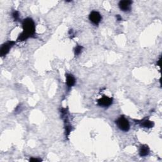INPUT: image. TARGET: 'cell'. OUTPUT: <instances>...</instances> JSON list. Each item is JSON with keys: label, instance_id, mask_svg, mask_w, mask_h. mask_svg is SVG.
Listing matches in <instances>:
<instances>
[{"label": "cell", "instance_id": "1", "mask_svg": "<svg viewBox=\"0 0 162 162\" xmlns=\"http://www.w3.org/2000/svg\"><path fill=\"white\" fill-rule=\"evenodd\" d=\"M23 32L19 35L17 41H24L30 38H34L36 33V26L34 20L26 18L22 22Z\"/></svg>", "mask_w": 162, "mask_h": 162}, {"label": "cell", "instance_id": "2", "mask_svg": "<svg viewBox=\"0 0 162 162\" xmlns=\"http://www.w3.org/2000/svg\"><path fill=\"white\" fill-rule=\"evenodd\" d=\"M116 124L121 131L127 132L130 129V124L124 116H121L116 121Z\"/></svg>", "mask_w": 162, "mask_h": 162}, {"label": "cell", "instance_id": "3", "mask_svg": "<svg viewBox=\"0 0 162 162\" xmlns=\"http://www.w3.org/2000/svg\"><path fill=\"white\" fill-rule=\"evenodd\" d=\"M15 44H16L15 41H9L4 43L3 45H2L1 49H0V55H1L2 57L6 56L9 53L11 48H12Z\"/></svg>", "mask_w": 162, "mask_h": 162}, {"label": "cell", "instance_id": "4", "mask_svg": "<svg viewBox=\"0 0 162 162\" xmlns=\"http://www.w3.org/2000/svg\"><path fill=\"white\" fill-rule=\"evenodd\" d=\"M98 105L103 108H108L113 103V98L107 96H103L101 98L98 100Z\"/></svg>", "mask_w": 162, "mask_h": 162}, {"label": "cell", "instance_id": "5", "mask_svg": "<svg viewBox=\"0 0 162 162\" xmlns=\"http://www.w3.org/2000/svg\"><path fill=\"white\" fill-rule=\"evenodd\" d=\"M89 18L94 25L98 26L102 20V17L98 12H97V11H93L89 15Z\"/></svg>", "mask_w": 162, "mask_h": 162}, {"label": "cell", "instance_id": "6", "mask_svg": "<svg viewBox=\"0 0 162 162\" xmlns=\"http://www.w3.org/2000/svg\"><path fill=\"white\" fill-rule=\"evenodd\" d=\"M132 4V1H129V0H125V1H121L118 3V6L120 9L124 12H127L131 11V6Z\"/></svg>", "mask_w": 162, "mask_h": 162}, {"label": "cell", "instance_id": "7", "mask_svg": "<svg viewBox=\"0 0 162 162\" xmlns=\"http://www.w3.org/2000/svg\"><path fill=\"white\" fill-rule=\"evenodd\" d=\"M75 82H76V80H75V77L71 73H67L66 74V84L67 85V88L69 89H70L71 88L75 85Z\"/></svg>", "mask_w": 162, "mask_h": 162}, {"label": "cell", "instance_id": "8", "mask_svg": "<svg viewBox=\"0 0 162 162\" xmlns=\"http://www.w3.org/2000/svg\"><path fill=\"white\" fill-rule=\"evenodd\" d=\"M149 152H150L149 148L148 146H147L146 144H143L140 146L139 150V153L140 156L145 157L149 154Z\"/></svg>", "mask_w": 162, "mask_h": 162}, {"label": "cell", "instance_id": "9", "mask_svg": "<svg viewBox=\"0 0 162 162\" xmlns=\"http://www.w3.org/2000/svg\"><path fill=\"white\" fill-rule=\"evenodd\" d=\"M140 125L146 128H152L154 127V122L153 121H151L149 120H143L141 122H138Z\"/></svg>", "mask_w": 162, "mask_h": 162}, {"label": "cell", "instance_id": "10", "mask_svg": "<svg viewBox=\"0 0 162 162\" xmlns=\"http://www.w3.org/2000/svg\"><path fill=\"white\" fill-rule=\"evenodd\" d=\"M82 49H83V47L81 46H77L76 47H75V51H74V53H75V56H78L81 53L82 51Z\"/></svg>", "mask_w": 162, "mask_h": 162}, {"label": "cell", "instance_id": "11", "mask_svg": "<svg viewBox=\"0 0 162 162\" xmlns=\"http://www.w3.org/2000/svg\"><path fill=\"white\" fill-rule=\"evenodd\" d=\"M12 17L14 18L15 21H18L19 20V18H20L18 12H17V11H14L13 13H12Z\"/></svg>", "mask_w": 162, "mask_h": 162}, {"label": "cell", "instance_id": "12", "mask_svg": "<svg viewBox=\"0 0 162 162\" xmlns=\"http://www.w3.org/2000/svg\"><path fill=\"white\" fill-rule=\"evenodd\" d=\"M41 161V160L39 158H30V161Z\"/></svg>", "mask_w": 162, "mask_h": 162}, {"label": "cell", "instance_id": "13", "mask_svg": "<svg viewBox=\"0 0 162 162\" xmlns=\"http://www.w3.org/2000/svg\"><path fill=\"white\" fill-rule=\"evenodd\" d=\"M116 18H117V20L118 21H121V20H122V17L120 15H116Z\"/></svg>", "mask_w": 162, "mask_h": 162}]
</instances>
